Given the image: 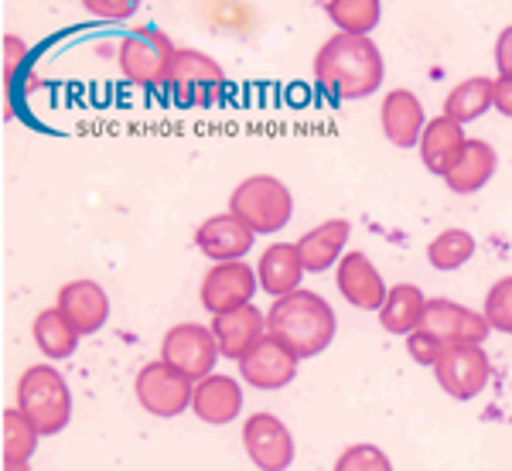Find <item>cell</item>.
<instances>
[{
  "instance_id": "cell-1",
  "label": "cell",
  "mask_w": 512,
  "mask_h": 471,
  "mask_svg": "<svg viewBox=\"0 0 512 471\" xmlns=\"http://www.w3.org/2000/svg\"><path fill=\"white\" fill-rule=\"evenodd\" d=\"M315 82L332 99H366L383 86V55L373 38L332 35L315 55Z\"/></svg>"
},
{
  "instance_id": "cell-2",
  "label": "cell",
  "mask_w": 512,
  "mask_h": 471,
  "mask_svg": "<svg viewBox=\"0 0 512 471\" xmlns=\"http://www.w3.org/2000/svg\"><path fill=\"white\" fill-rule=\"evenodd\" d=\"M338 318L332 304L315 291H294L277 297L267 311V335L287 345L297 359H315L332 345Z\"/></svg>"
},
{
  "instance_id": "cell-3",
  "label": "cell",
  "mask_w": 512,
  "mask_h": 471,
  "mask_svg": "<svg viewBox=\"0 0 512 471\" xmlns=\"http://www.w3.org/2000/svg\"><path fill=\"white\" fill-rule=\"evenodd\" d=\"M18 410L41 437L62 434L72 417V393L59 369L31 366L18 379Z\"/></svg>"
},
{
  "instance_id": "cell-4",
  "label": "cell",
  "mask_w": 512,
  "mask_h": 471,
  "mask_svg": "<svg viewBox=\"0 0 512 471\" xmlns=\"http://www.w3.org/2000/svg\"><path fill=\"white\" fill-rule=\"evenodd\" d=\"M229 212L243 219L256 236H274L294 216V195L274 175H250L229 195Z\"/></svg>"
},
{
  "instance_id": "cell-5",
  "label": "cell",
  "mask_w": 512,
  "mask_h": 471,
  "mask_svg": "<svg viewBox=\"0 0 512 471\" xmlns=\"http://www.w3.org/2000/svg\"><path fill=\"white\" fill-rule=\"evenodd\" d=\"M175 41H171L158 28H140L130 31L120 41V72L127 82L147 89H168L171 86V72H175Z\"/></svg>"
},
{
  "instance_id": "cell-6",
  "label": "cell",
  "mask_w": 512,
  "mask_h": 471,
  "mask_svg": "<svg viewBox=\"0 0 512 471\" xmlns=\"http://www.w3.org/2000/svg\"><path fill=\"white\" fill-rule=\"evenodd\" d=\"M219 355H222L219 342L209 325L181 321V325H171L168 332H164L161 362H168L171 369L185 373L188 379H195V383H202V379L212 376V366H216Z\"/></svg>"
},
{
  "instance_id": "cell-7",
  "label": "cell",
  "mask_w": 512,
  "mask_h": 471,
  "mask_svg": "<svg viewBox=\"0 0 512 471\" xmlns=\"http://www.w3.org/2000/svg\"><path fill=\"white\" fill-rule=\"evenodd\" d=\"M137 400L140 407L154 417H178L192 407L195 400V379L171 369L168 362H147L137 373Z\"/></svg>"
},
{
  "instance_id": "cell-8",
  "label": "cell",
  "mask_w": 512,
  "mask_h": 471,
  "mask_svg": "<svg viewBox=\"0 0 512 471\" xmlns=\"http://www.w3.org/2000/svg\"><path fill=\"white\" fill-rule=\"evenodd\" d=\"M256 287H260V280H256V267H250V263H212L202 277V287H198V301H202L205 311H212L219 318V314L253 304Z\"/></svg>"
},
{
  "instance_id": "cell-9",
  "label": "cell",
  "mask_w": 512,
  "mask_h": 471,
  "mask_svg": "<svg viewBox=\"0 0 512 471\" xmlns=\"http://www.w3.org/2000/svg\"><path fill=\"white\" fill-rule=\"evenodd\" d=\"M420 332L434 335L441 345H482L492 325L485 321V314L465 308V304L448 301V297H427Z\"/></svg>"
},
{
  "instance_id": "cell-10",
  "label": "cell",
  "mask_w": 512,
  "mask_h": 471,
  "mask_svg": "<svg viewBox=\"0 0 512 471\" xmlns=\"http://www.w3.org/2000/svg\"><path fill=\"white\" fill-rule=\"evenodd\" d=\"M434 376L441 383V390L454 396V400H475L489 386V355L482 352V345H444Z\"/></svg>"
},
{
  "instance_id": "cell-11",
  "label": "cell",
  "mask_w": 512,
  "mask_h": 471,
  "mask_svg": "<svg viewBox=\"0 0 512 471\" xmlns=\"http://www.w3.org/2000/svg\"><path fill=\"white\" fill-rule=\"evenodd\" d=\"M171 93L188 106H202L222 96L226 89V72L212 55L198 52V48H178L175 72H171Z\"/></svg>"
},
{
  "instance_id": "cell-12",
  "label": "cell",
  "mask_w": 512,
  "mask_h": 471,
  "mask_svg": "<svg viewBox=\"0 0 512 471\" xmlns=\"http://www.w3.org/2000/svg\"><path fill=\"white\" fill-rule=\"evenodd\" d=\"M243 444L260 471H287L294 461V437L274 413H253L243 424Z\"/></svg>"
},
{
  "instance_id": "cell-13",
  "label": "cell",
  "mask_w": 512,
  "mask_h": 471,
  "mask_svg": "<svg viewBox=\"0 0 512 471\" xmlns=\"http://www.w3.org/2000/svg\"><path fill=\"white\" fill-rule=\"evenodd\" d=\"M335 284H338V294L359 311H379L386 294H390V287L383 284V274L376 270V263L359 250L345 253L342 260H338Z\"/></svg>"
},
{
  "instance_id": "cell-14",
  "label": "cell",
  "mask_w": 512,
  "mask_h": 471,
  "mask_svg": "<svg viewBox=\"0 0 512 471\" xmlns=\"http://www.w3.org/2000/svg\"><path fill=\"white\" fill-rule=\"evenodd\" d=\"M253 239H256V233L239 216H233V212L209 216L195 229V246L209 256L212 263L243 260V256L253 250Z\"/></svg>"
},
{
  "instance_id": "cell-15",
  "label": "cell",
  "mask_w": 512,
  "mask_h": 471,
  "mask_svg": "<svg viewBox=\"0 0 512 471\" xmlns=\"http://www.w3.org/2000/svg\"><path fill=\"white\" fill-rule=\"evenodd\" d=\"M209 328L219 342V352L226 355V359L243 362L246 355L267 338V314L256 308V304H246V308H239V311L212 318Z\"/></svg>"
},
{
  "instance_id": "cell-16",
  "label": "cell",
  "mask_w": 512,
  "mask_h": 471,
  "mask_svg": "<svg viewBox=\"0 0 512 471\" xmlns=\"http://www.w3.org/2000/svg\"><path fill=\"white\" fill-rule=\"evenodd\" d=\"M55 308L72 321V328L79 335H96L106 325V318H110V297H106V291L96 280L82 277V280H69L62 287L59 297H55Z\"/></svg>"
},
{
  "instance_id": "cell-17",
  "label": "cell",
  "mask_w": 512,
  "mask_h": 471,
  "mask_svg": "<svg viewBox=\"0 0 512 471\" xmlns=\"http://www.w3.org/2000/svg\"><path fill=\"white\" fill-rule=\"evenodd\" d=\"M297 362L301 359L287 345H280L277 338L267 335L239 362V376L250 386H256V390H280V386H287L297 376Z\"/></svg>"
},
{
  "instance_id": "cell-18",
  "label": "cell",
  "mask_w": 512,
  "mask_h": 471,
  "mask_svg": "<svg viewBox=\"0 0 512 471\" xmlns=\"http://www.w3.org/2000/svg\"><path fill=\"white\" fill-rule=\"evenodd\" d=\"M465 127L461 123L448 120L441 113V117L427 120L424 134H420V161H424V168L431 171V175H441L448 178L451 168L461 161V154H465Z\"/></svg>"
},
{
  "instance_id": "cell-19",
  "label": "cell",
  "mask_w": 512,
  "mask_h": 471,
  "mask_svg": "<svg viewBox=\"0 0 512 471\" xmlns=\"http://www.w3.org/2000/svg\"><path fill=\"white\" fill-rule=\"evenodd\" d=\"M379 123H383V134L396 147H417L420 134H424V103L410 89H393L383 99V110H379Z\"/></svg>"
},
{
  "instance_id": "cell-20",
  "label": "cell",
  "mask_w": 512,
  "mask_h": 471,
  "mask_svg": "<svg viewBox=\"0 0 512 471\" xmlns=\"http://www.w3.org/2000/svg\"><path fill=\"white\" fill-rule=\"evenodd\" d=\"M308 274L297 253V243H270L260 253V267H256V280L270 297H287L294 291H301V277Z\"/></svg>"
},
{
  "instance_id": "cell-21",
  "label": "cell",
  "mask_w": 512,
  "mask_h": 471,
  "mask_svg": "<svg viewBox=\"0 0 512 471\" xmlns=\"http://www.w3.org/2000/svg\"><path fill=\"white\" fill-rule=\"evenodd\" d=\"M192 410L202 424H212V427L229 424V420H236L239 410H243V386H239L233 376L212 373L209 379L195 383Z\"/></svg>"
},
{
  "instance_id": "cell-22",
  "label": "cell",
  "mask_w": 512,
  "mask_h": 471,
  "mask_svg": "<svg viewBox=\"0 0 512 471\" xmlns=\"http://www.w3.org/2000/svg\"><path fill=\"white\" fill-rule=\"evenodd\" d=\"M349 219H328L321 226L308 229L301 239H297V253H301V263L308 274H321V270H332L342 260V250L349 243Z\"/></svg>"
},
{
  "instance_id": "cell-23",
  "label": "cell",
  "mask_w": 512,
  "mask_h": 471,
  "mask_svg": "<svg viewBox=\"0 0 512 471\" xmlns=\"http://www.w3.org/2000/svg\"><path fill=\"white\" fill-rule=\"evenodd\" d=\"M495 164H499V154H495L492 144H485V140H475L468 137L465 144V154H461V161L451 168V175L444 178L448 181V188L454 195H472L478 188H485L495 175Z\"/></svg>"
},
{
  "instance_id": "cell-24",
  "label": "cell",
  "mask_w": 512,
  "mask_h": 471,
  "mask_svg": "<svg viewBox=\"0 0 512 471\" xmlns=\"http://www.w3.org/2000/svg\"><path fill=\"white\" fill-rule=\"evenodd\" d=\"M427 297L417 284H396L386 294L383 308H379V325L390 335H414L424 318Z\"/></svg>"
},
{
  "instance_id": "cell-25",
  "label": "cell",
  "mask_w": 512,
  "mask_h": 471,
  "mask_svg": "<svg viewBox=\"0 0 512 471\" xmlns=\"http://www.w3.org/2000/svg\"><path fill=\"white\" fill-rule=\"evenodd\" d=\"M489 110H495V79L485 76H472L451 89L448 99H444V117L454 123H472L478 117H485Z\"/></svg>"
},
{
  "instance_id": "cell-26",
  "label": "cell",
  "mask_w": 512,
  "mask_h": 471,
  "mask_svg": "<svg viewBox=\"0 0 512 471\" xmlns=\"http://www.w3.org/2000/svg\"><path fill=\"white\" fill-rule=\"evenodd\" d=\"M35 345L48 359H69L79 345V332L72 328V321L65 318L59 308H48L35 318Z\"/></svg>"
},
{
  "instance_id": "cell-27",
  "label": "cell",
  "mask_w": 512,
  "mask_h": 471,
  "mask_svg": "<svg viewBox=\"0 0 512 471\" xmlns=\"http://www.w3.org/2000/svg\"><path fill=\"white\" fill-rule=\"evenodd\" d=\"M475 236L468 233V229H444V233H437L431 239V246H427V263H431L434 270H444V274H451V270H461L468 260L475 256Z\"/></svg>"
},
{
  "instance_id": "cell-28",
  "label": "cell",
  "mask_w": 512,
  "mask_h": 471,
  "mask_svg": "<svg viewBox=\"0 0 512 471\" xmlns=\"http://www.w3.org/2000/svg\"><path fill=\"white\" fill-rule=\"evenodd\" d=\"M325 14L338 24L342 35L369 38V31L379 24L383 4L379 0H332V4H325Z\"/></svg>"
},
{
  "instance_id": "cell-29",
  "label": "cell",
  "mask_w": 512,
  "mask_h": 471,
  "mask_svg": "<svg viewBox=\"0 0 512 471\" xmlns=\"http://www.w3.org/2000/svg\"><path fill=\"white\" fill-rule=\"evenodd\" d=\"M0 424H4V461H28L31 454H35L38 437H41L35 427H31V420L24 417L18 407H7Z\"/></svg>"
},
{
  "instance_id": "cell-30",
  "label": "cell",
  "mask_w": 512,
  "mask_h": 471,
  "mask_svg": "<svg viewBox=\"0 0 512 471\" xmlns=\"http://www.w3.org/2000/svg\"><path fill=\"white\" fill-rule=\"evenodd\" d=\"M485 321L495 332L512 335V277H502L492 284V291L485 294Z\"/></svg>"
},
{
  "instance_id": "cell-31",
  "label": "cell",
  "mask_w": 512,
  "mask_h": 471,
  "mask_svg": "<svg viewBox=\"0 0 512 471\" xmlns=\"http://www.w3.org/2000/svg\"><path fill=\"white\" fill-rule=\"evenodd\" d=\"M335 471H393V461L376 444H352L338 454Z\"/></svg>"
},
{
  "instance_id": "cell-32",
  "label": "cell",
  "mask_w": 512,
  "mask_h": 471,
  "mask_svg": "<svg viewBox=\"0 0 512 471\" xmlns=\"http://www.w3.org/2000/svg\"><path fill=\"white\" fill-rule=\"evenodd\" d=\"M407 352H410V359H414L417 366H437L444 345L437 342L434 335H427V332H420V328H417L414 335H407Z\"/></svg>"
},
{
  "instance_id": "cell-33",
  "label": "cell",
  "mask_w": 512,
  "mask_h": 471,
  "mask_svg": "<svg viewBox=\"0 0 512 471\" xmlns=\"http://www.w3.org/2000/svg\"><path fill=\"white\" fill-rule=\"evenodd\" d=\"M82 7H86L89 14H96V18H110V21H123L137 11L134 0H86Z\"/></svg>"
},
{
  "instance_id": "cell-34",
  "label": "cell",
  "mask_w": 512,
  "mask_h": 471,
  "mask_svg": "<svg viewBox=\"0 0 512 471\" xmlns=\"http://www.w3.org/2000/svg\"><path fill=\"white\" fill-rule=\"evenodd\" d=\"M495 65H499V76H512V24L495 38Z\"/></svg>"
},
{
  "instance_id": "cell-35",
  "label": "cell",
  "mask_w": 512,
  "mask_h": 471,
  "mask_svg": "<svg viewBox=\"0 0 512 471\" xmlns=\"http://www.w3.org/2000/svg\"><path fill=\"white\" fill-rule=\"evenodd\" d=\"M495 110H499L502 117H512V76L495 79Z\"/></svg>"
},
{
  "instance_id": "cell-36",
  "label": "cell",
  "mask_w": 512,
  "mask_h": 471,
  "mask_svg": "<svg viewBox=\"0 0 512 471\" xmlns=\"http://www.w3.org/2000/svg\"><path fill=\"white\" fill-rule=\"evenodd\" d=\"M4 48H7V79H11V69H18V65L28 59V45H24V41H18V38H11L7 35L4 38Z\"/></svg>"
},
{
  "instance_id": "cell-37",
  "label": "cell",
  "mask_w": 512,
  "mask_h": 471,
  "mask_svg": "<svg viewBox=\"0 0 512 471\" xmlns=\"http://www.w3.org/2000/svg\"><path fill=\"white\" fill-rule=\"evenodd\" d=\"M4 471H31L28 461H4Z\"/></svg>"
}]
</instances>
